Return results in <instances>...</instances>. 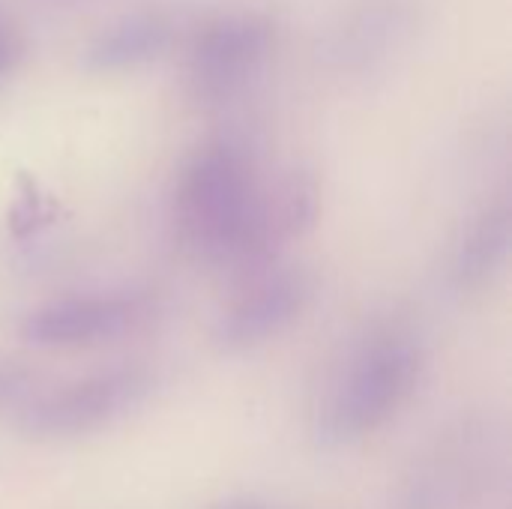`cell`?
<instances>
[{
  "instance_id": "6da1fadb",
  "label": "cell",
  "mask_w": 512,
  "mask_h": 509,
  "mask_svg": "<svg viewBox=\"0 0 512 509\" xmlns=\"http://www.w3.org/2000/svg\"><path fill=\"white\" fill-rule=\"evenodd\" d=\"M174 210L183 237L195 249L231 261L261 249L273 231H291L309 213V192L294 183L273 207L258 186L249 153L234 141H210L186 162Z\"/></svg>"
},
{
  "instance_id": "7a4b0ae2",
  "label": "cell",
  "mask_w": 512,
  "mask_h": 509,
  "mask_svg": "<svg viewBox=\"0 0 512 509\" xmlns=\"http://www.w3.org/2000/svg\"><path fill=\"white\" fill-rule=\"evenodd\" d=\"M420 375V351L411 336L384 330L369 336L336 375L321 408V435L351 444L378 432L411 399Z\"/></svg>"
},
{
  "instance_id": "3957f363",
  "label": "cell",
  "mask_w": 512,
  "mask_h": 509,
  "mask_svg": "<svg viewBox=\"0 0 512 509\" xmlns=\"http://www.w3.org/2000/svg\"><path fill=\"white\" fill-rule=\"evenodd\" d=\"M276 27L258 12H225L207 21L189 45V84L204 102L240 96L267 69Z\"/></svg>"
},
{
  "instance_id": "277c9868",
  "label": "cell",
  "mask_w": 512,
  "mask_h": 509,
  "mask_svg": "<svg viewBox=\"0 0 512 509\" xmlns=\"http://www.w3.org/2000/svg\"><path fill=\"white\" fill-rule=\"evenodd\" d=\"M147 393L150 375L144 369H111L42 396L24 411L21 426L36 438L87 435L141 405Z\"/></svg>"
},
{
  "instance_id": "5b68a950",
  "label": "cell",
  "mask_w": 512,
  "mask_h": 509,
  "mask_svg": "<svg viewBox=\"0 0 512 509\" xmlns=\"http://www.w3.org/2000/svg\"><path fill=\"white\" fill-rule=\"evenodd\" d=\"M138 318L129 297H66L30 312L21 333L36 348H81L123 336Z\"/></svg>"
},
{
  "instance_id": "8992f818",
  "label": "cell",
  "mask_w": 512,
  "mask_h": 509,
  "mask_svg": "<svg viewBox=\"0 0 512 509\" xmlns=\"http://www.w3.org/2000/svg\"><path fill=\"white\" fill-rule=\"evenodd\" d=\"M174 42V18L162 9H135L90 36L81 63L90 72H132L159 60Z\"/></svg>"
},
{
  "instance_id": "52a82bcc",
  "label": "cell",
  "mask_w": 512,
  "mask_h": 509,
  "mask_svg": "<svg viewBox=\"0 0 512 509\" xmlns=\"http://www.w3.org/2000/svg\"><path fill=\"white\" fill-rule=\"evenodd\" d=\"M309 303V282L303 273H279L246 294L222 321L219 339L231 351L255 348L279 336L300 318Z\"/></svg>"
},
{
  "instance_id": "ba28073f",
  "label": "cell",
  "mask_w": 512,
  "mask_h": 509,
  "mask_svg": "<svg viewBox=\"0 0 512 509\" xmlns=\"http://www.w3.org/2000/svg\"><path fill=\"white\" fill-rule=\"evenodd\" d=\"M402 21H405V12H399L390 3L366 6L336 36L339 57L351 60V63H369V60L393 51L402 36Z\"/></svg>"
},
{
  "instance_id": "9c48e42d",
  "label": "cell",
  "mask_w": 512,
  "mask_h": 509,
  "mask_svg": "<svg viewBox=\"0 0 512 509\" xmlns=\"http://www.w3.org/2000/svg\"><path fill=\"white\" fill-rule=\"evenodd\" d=\"M510 240V216H507L504 210L486 216V219L465 237V243H462L459 264H456L459 282H462V285H480V282H486V279L507 261Z\"/></svg>"
},
{
  "instance_id": "30bf717a",
  "label": "cell",
  "mask_w": 512,
  "mask_h": 509,
  "mask_svg": "<svg viewBox=\"0 0 512 509\" xmlns=\"http://www.w3.org/2000/svg\"><path fill=\"white\" fill-rule=\"evenodd\" d=\"M21 51H24V45H21V33L15 30L12 18L0 9V81H3L15 66H18Z\"/></svg>"
},
{
  "instance_id": "8fae6325",
  "label": "cell",
  "mask_w": 512,
  "mask_h": 509,
  "mask_svg": "<svg viewBox=\"0 0 512 509\" xmlns=\"http://www.w3.org/2000/svg\"><path fill=\"white\" fill-rule=\"evenodd\" d=\"M30 387V375L15 363H0V405L15 402Z\"/></svg>"
},
{
  "instance_id": "7c38bea8",
  "label": "cell",
  "mask_w": 512,
  "mask_h": 509,
  "mask_svg": "<svg viewBox=\"0 0 512 509\" xmlns=\"http://www.w3.org/2000/svg\"><path fill=\"white\" fill-rule=\"evenodd\" d=\"M225 509H261V507H252V504H240V507H225Z\"/></svg>"
},
{
  "instance_id": "4fadbf2b",
  "label": "cell",
  "mask_w": 512,
  "mask_h": 509,
  "mask_svg": "<svg viewBox=\"0 0 512 509\" xmlns=\"http://www.w3.org/2000/svg\"><path fill=\"white\" fill-rule=\"evenodd\" d=\"M54 3H78V0H54Z\"/></svg>"
}]
</instances>
